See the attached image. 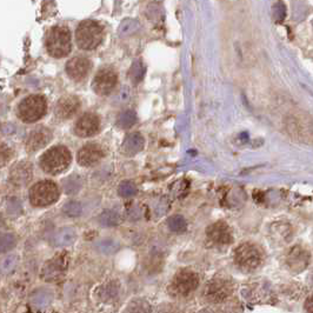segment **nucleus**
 <instances>
[{"mask_svg":"<svg viewBox=\"0 0 313 313\" xmlns=\"http://www.w3.org/2000/svg\"><path fill=\"white\" fill-rule=\"evenodd\" d=\"M80 108V101L76 95H64L56 105V116L59 119H70L78 112Z\"/></svg>","mask_w":313,"mask_h":313,"instance_id":"nucleus-15","label":"nucleus"},{"mask_svg":"<svg viewBox=\"0 0 313 313\" xmlns=\"http://www.w3.org/2000/svg\"><path fill=\"white\" fill-rule=\"evenodd\" d=\"M63 210H64V213H65L66 216L72 217V218H76V217H79L81 215V212H83V206H81L79 201L71 200V201L66 202V204L64 205Z\"/></svg>","mask_w":313,"mask_h":313,"instance_id":"nucleus-23","label":"nucleus"},{"mask_svg":"<svg viewBox=\"0 0 313 313\" xmlns=\"http://www.w3.org/2000/svg\"><path fill=\"white\" fill-rule=\"evenodd\" d=\"M198 285L199 277L197 273L192 272L190 270H181L172 279L170 291L174 296L186 297L197 290Z\"/></svg>","mask_w":313,"mask_h":313,"instance_id":"nucleus-8","label":"nucleus"},{"mask_svg":"<svg viewBox=\"0 0 313 313\" xmlns=\"http://www.w3.org/2000/svg\"><path fill=\"white\" fill-rule=\"evenodd\" d=\"M167 226H169V229L173 231V232L180 233L187 229V222L183 216L176 215L170 217L169 220H167Z\"/></svg>","mask_w":313,"mask_h":313,"instance_id":"nucleus-21","label":"nucleus"},{"mask_svg":"<svg viewBox=\"0 0 313 313\" xmlns=\"http://www.w3.org/2000/svg\"><path fill=\"white\" fill-rule=\"evenodd\" d=\"M308 255L299 247H294L289 255V264L293 270H304L307 264Z\"/></svg>","mask_w":313,"mask_h":313,"instance_id":"nucleus-18","label":"nucleus"},{"mask_svg":"<svg viewBox=\"0 0 313 313\" xmlns=\"http://www.w3.org/2000/svg\"><path fill=\"white\" fill-rule=\"evenodd\" d=\"M99 130H100V119L94 113H85L74 125V133L81 138L93 137L99 132Z\"/></svg>","mask_w":313,"mask_h":313,"instance_id":"nucleus-10","label":"nucleus"},{"mask_svg":"<svg viewBox=\"0 0 313 313\" xmlns=\"http://www.w3.org/2000/svg\"><path fill=\"white\" fill-rule=\"evenodd\" d=\"M141 147H143V140H141V138L138 136L131 137V139L126 143L127 151L131 152V153L138 152L139 150H141Z\"/></svg>","mask_w":313,"mask_h":313,"instance_id":"nucleus-27","label":"nucleus"},{"mask_svg":"<svg viewBox=\"0 0 313 313\" xmlns=\"http://www.w3.org/2000/svg\"><path fill=\"white\" fill-rule=\"evenodd\" d=\"M118 83V74L111 67L99 70L92 81V88L98 95H109Z\"/></svg>","mask_w":313,"mask_h":313,"instance_id":"nucleus-9","label":"nucleus"},{"mask_svg":"<svg viewBox=\"0 0 313 313\" xmlns=\"http://www.w3.org/2000/svg\"><path fill=\"white\" fill-rule=\"evenodd\" d=\"M120 222H122L120 216L116 211H112V210H106V211L99 216V223L105 226H117L119 225Z\"/></svg>","mask_w":313,"mask_h":313,"instance_id":"nucleus-20","label":"nucleus"},{"mask_svg":"<svg viewBox=\"0 0 313 313\" xmlns=\"http://www.w3.org/2000/svg\"><path fill=\"white\" fill-rule=\"evenodd\" d=\"M117 293H118V289H117L116 286L111 285V284H109V285L101 287L100 298L101 300H110L113 299V297H116Z\"/></svg>","mask_w":313,"mask_h":313,"instance_id":"nucleus-28","label":"nucleus"},{"mask_svg":"<svg viewBox=\"0 0 313 313\" xmlns=\"http://www.w3.org/2000/svg\"><path fill=\"white\" fill-rule=\"evenodd\" d=\"M31 178V170L26 166H18L16 170H13L12 172V179L14 183L17 184H25L28 183Z\"/></svg>","mask_w":313,"mask_h":313,"instance_id":"nucleus-22","label":"nucleus"},{"mask_svg":"<svg viewBox=\"0 0 313 313\" xmlns=\"http://www.w3.org/2000/svg\"><path fill=\"white\" fill-rule=\"evenodd\" d=\"M16 244H17V239L13 234H11V233L3 234V238H2V251L3 252H6V251L11 250V248H13L14 246H16Z\"/></svg>","mask_w":313,"mask_h":313,"instance_id":"nucleus-26","label":"nucleus"},{"mask_svg":"<svg viewBox=\"0 0 313 313\" xmlns=\"http://www.w3.org/2000/svg\"><path fill=\"white\" fill-rule=\"evenodd\" d=\"M234 262L245 271H253L260 266L263 254L255 245L245 243L238 246L234 251Z\"/></svg>","mask_w":313,"mask_h":313,"instance_id":"nucleus-7","label":"nucleus"},{"mask_svg":"<svg viewBox=\"0 0 313 313\" xmlns=\"http://www.w3.org/2000/svg\"><path fill=\"white\" fill-rule=\"evenodd\" d=\"M46 49L53 58H64L72 49L71 32L66 26L52 27L46 37Z\"/></svg>","mask_w":313,"mask_h":313,"instance_id":"nucleus-2","label":"nucleus"},{"mask_svg":"<svg viewBox=\"0 0 313 313\" xmlns=\"http://www.w3.org/2000/svg\"><path fill=\"white\" fill-rule=\"evenodd\" d=\"M72 155L65 146H55L45 152L40 158L41 170L47 174L57 176L69 169Z\"/></svg>","mask_w":313,"mask_h":313,"instance_id":"nucleus-1","label":"nucleus"},{"mask_svg":"<svg viewBox=\"0 0 313 313\" xmlns=\"http://www.w3.org/2000/svg\"><path fill=\"white\" fill-rule=\"evenodd\" d=\"M231 294V285L223 279H213L205 289V296L212 303H220Z\"/></svg>","mask_w":313,"mask_h":313,"instance_id":"nucleus-13","label":"nucleus"},{"mask_svg":"<svg viewBox=\"0 0 313 313\" xmlns=\"http://www.w3.org/2000/svg\"><path fill=\"white\" fill-rule=\"evenodd\" d=\"M59 199L58 185L51 180H41L30 190L31 204L35 207H46Z\"/></svg>","mask_w":313,"mask_h":313,"instance_id":"nucleus-6","label":"nucleus"},{"mask_svg":"<svg viewBox=\"0 0 313 313\" xmlns=\"http://www.w3.org/2000/svg\"><path fill=\"white\" fill-rule=\"evenodd\" d=\"M52 139V133L45 127H38L28 134L26 140V150L28 152H37L44 148Z\"/></svg>","mask_w":313,"mask_h":313,"instance_id":"nucleus-16","label":"nucleus"},{"mask_svg":"<svg viewBox=\"0 0 313 313\" xmlns=\"http://www.w3.org/2000/svg\"><path fill=\"white\" fill-rule=\"evenodd\" d=\"M118 192H119L120 197L132 198L133 195L137 194L138 190H137V186L133 183H131V181H124V183L119 185Z\"/></svg>","mask_w":313,"mask_h":313,"instance_id":"nucleus-24","label":"nucleus"},{"mask_svg":"<svg viewBox=\"0 0 313 313\" xmlns=\"http://www.w3.org/2000/svg\"><path fill=\"white\" fill-rule=\"evenodd\" d=\"M67 268V257L65 254L63 255H57L51 260L47 262L45 264L44 268V278L48 282L51 280H57L62 278L64 273L66 272Z\"/></svg>","mask_w":313,"mask_h":313,"instance_id":"nucleus-17","label":"nucleus"},{"mask_svg":"<svg viewBox=\"0 0 313 313\" xmlns=\"http://www.w3.org/2000/svg\"><path fill=\"white\" fill-rule=\"evenodd\" d=\"M125 313H150V306L143 300L132 301V303H130L129 306H127Z\"/></svg>","mask_w":313,"mask_h":313,"instance_id":"nucleus-25","label":"nucleus"},{"mask_svg":"<svg viewBox=\"0 0 313 313\" xmlns=\"http://www.w3.org/2000/svg\"><path fill=\"white\" fill-rule=\"evenodd\" d=\"M47 111V101L42 95L32 94L24 98L18 106V118L23 123L33 124L40 120Z\"/></svg>","mask_w":313,"mask_h":313,"instance_id":"nucleus-4","label":"nucleus"},{"mask_svg":"<svg viewBox=\"0 0 313 313\" xmlns=\"http://www.w3.org/2000/svg\"><path fill=\"white\" fill-rule=\"evenodd\" d=\"M206 236L212 243L218 245H229L233 240L231 229L224 222H217L212 224L211 226H208L207 231H206Z\"/></svg>","mask_w":313,"mask_h":313,"instance_id":"nucleus-14","label":"nucleus"},{"mask_svg":"<svg viewBox=\"0 0 313 313\" xmlns=\"http://www.w3.org/2000/svg\"><path fill=\"white\" fill-rule=\"evenodd\" d=\"M104 38V30L97 21L85 20L79 24L76 32V41L79 48L91 51L100 45Z\"/></svg>","mask_w":313,"mask_h":313,"instance_id":"nucleus-5","label":"nucleus"},{"mask_svg":"<svg viewBox=\"0 0 313 313\" xmlns=\"http://www.w3.org/2000/svg\"><path fill=\"white\" fill-rule=\"evenodd\" d=\"M287 132L300 141H313V120L301 110H293L285 119Z\"/></svg>","mask_w":313,"mask_h":313,"instance_id":"nucleus-3","label":"nucleus"},{"mask_svg":"<svg viewBox=\"0 0 313 313\" xmlns=\"http://www.w3.org/2000/svg\"><path fill=\"white\" fill-rule=\"evenodd\" d=\"M305 307H306V310L310 312V313H313V297H310L308 299L306 300V304H305Z\"/></svg>","mask_w":313,"mask_h":313,"instance_id":"nucleus-29","label":"nucleus"},{"mask_svg":"<svg viewBox=\"0 0 313 313\" xmlns=\"http://www.w3.org/2000/svg\"><path fill=\"white\" fill-rule=\"evenodd\" d=\"M312 143H313V141H312Z\"/></svg>","mask_w":313,"mask_h":313,"instance_id":"nucleus-30","label":"nucleus"},{"mask_svg":"<svg viewBox=\"0 0 313 313\" xmlns=\"http://www.w3.org/2000/svg\"><path fill=\"white\" fill-rule=\"evenodd\" d=\"M91 62L85 57H74L66 64V73L74 81H81L91 71Z\"/></svg>","mask_w":313,"mask_h":313,"instance_id":"nucleus-12","label":"nucleus"},{"mask_svg":"<svg viewBox=\"0 0 313 313\" xmlns=\"http://www.w3.org/2000/svg\"><path fill=\"white\" fill-rule=\"evenodd\" d=\"M102 158H104V150L100 145L93 143L85 145L77 154V162L79 163V165L85 167L97 165Z\"/></svg>","mask_w":313,"mask_h":313,"instance_id":"nucleus-11","label":"nucleus"},{"mask_svg":"<svg viewBox=\"0 0 313 313\" xmlns=\"http://www.w3.org/2000/svg\"><path fill=\"white\" fill-rule=\"evenodd\" d=\"M76 237H77L76 231L73 229H71V227H64V229L60 230L59 232L56 234L55 241L57 245H59V246H67V245L74 243Z\"/></svg>","mask_w":313,"mask_h":313,"instance_id":"nucleus-19","label":"nucleus"}]
</instances>
